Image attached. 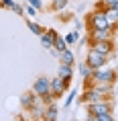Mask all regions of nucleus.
Segmentation results:
<instances>
[{
  "label": "nucleus",
  "mask_w": 118,
  "mask_h": 121,
  "mask_svg": "<svg viewBox=\"0 0 118 121\" xmlns=\"http://www.w3.org/2000/svg\"><path fill=\"white\" fill-rule=\"evenodd\" d=\"M116 78H118V74H116L114 68L102 66V68L92 70V84H114Z\"/></svg>",
  "instance_id": "obj_1"
},
{
  "label": "nucleus",
  "mask_w": 118,
  "mask_h": 121,
  "mask_svg": "<svg viewBox=\"0 0 118 121\" xmlns=\"http://www.w3.org/2000/svg\"><path fill=\"white\" fill-rule=\"evenodd\" d=\"M88 109V119L94 121V117L100 113H108V111H112L114 109V103H112V99H100V101H94V103H88L86 105Z\"/></svg>",
  "instance_id": "obj_2"
},
{
  "label": "nucleus",
  "mask_w": 118,
  "mask_h": 121,
  "mask_svg": "<svg viewBox=\"0 0 118 121\" xmlns=\"http://www.w3.org/2000/svg\"><path fill=\"white\" fill-rule=\"evenodd\" d=\"M86 25H88V29H110V23H108V19H106L104 10H100V8L88 14Z\"/></svg>",
  "instance_id": "obj_3"
},
{
  "label": "nucleus",
  "mask_w": 118,
  "mask_h": 121,
  "mask_svg": "<svg viewBox=\"0 0 118 121\" xmlns=\"http://www.w3.org/2000/svg\"><path fill=\"white\" fill-rule=\"evenodd\" d=\"M69 82H71V80H65V78H61L59 74H57L55 78H51V95H53L55 101L65 95V88L69 86Z\"/></svg>",
  "instance_id": "obj_4"
},
{
  "label": "nucleus",
  "mask_w": 118,
  "mask_h": 121,
  "mask_svg": "<svg viewBox=\"0 0 118 121\" xmlns=\"http://www.w3.org/2000/svg\"><path fill=\"white\" fill-rule=\"evenodd\" d=\"M86 64L92 68V70H96V68H102V66H106L108 64V57L106 56H102V53H98L96 49H88V53H86Z\"/></svg>",
  "instance_id": "obj_5"
},
{
  "label": "nucleus",
  "mask_w": 118,
  "mask_h": 121,
  "mask_svg": "<svg viewBox=\"0 0 118 121\" xmlns=\"http://www.w3.org/2000/svg\"><path fill=\"white\" fill-rule=\"evenodd\" d=\"M114 37V29H90L88 31V41L94 43V41H104V39H112Z\"/></svg>",
  "instance_id": "obj_6"
},
{
  "label": "nucleus",
  "mask_w": 118,
  "mask_h": 121,
  "mask_svg": "<svg viewBox=\"0 0 118 121\" xmlns=\"http://www.w3.org/2000/svg\"><path fill=\"white\" fill-rule=\"evenodd\" d=\"M90 47H92V49H96L98 53H102V56H106V57H110L112 53H114V43H112V39L94 41V43H90Z\"/></svg>",
  "instance_id": "obj_7"
},
{
  "label": "nucleus",
  "mask_w": 118,
  "mask_h": 121,
  "mask_svg": "<svg viewBox=\"0 0 118 121\" xmlns=\"http://www.w3.org/2000/svg\"><path fill=\"white\" fill-rule=\"evenodd\" d=\"M33 92H35L37 96L51 92V78H47V76L37 78V80H35V84H33Z\"/></svg>",
  "instance_id": "obj_8"
},
{
  "label": "nucleus",
  "mask_w": 118,
  "mask_h": 121,
  "mask_svg": "<svg viewBox=\"0 0 118 121\" xmlns=\"http://www.w3.org/2000/svg\"><path fill=\"white\" fill-rule=\"evenodd\" d=\"M37 101H39V96L35 95L33 90H29V92H25V95H20V107L25 109V111H29Z\"/></svg>",
  "instance_id": "obj_9"
},
{
  "label": "nucleus",
  "mask_w": 118,
  "mask_h": 121,
  "mask_svg": "<svg viewBox=\"0 0 118 121\" xmlns=\"http://www.w3.org/2000/svg\"><path fill=\"white\" fill-rule=\"evenodd\" d=\"M55 35H57V31H47L45 29L43 31V35H39V39H41V45H43L45 49H51L53 47V41H55Z\"/></svg>",
  "instance_id": "obj_10"
},
{
  "label": "nucleus",
  "mask_w": 118,
  "mask_h": 121,
  "mask_svg": "<svg viewBox=\"0 0 118 121\" xmlns=\"http://www.w3.org/2000/svg\"><path fill=\"white\" fill-rule=\"evenodd\" d=\"M57 117H59V109H57L55 101L49 103V105H45V115H43V119H45V121H55Z\"/></svg>",
  "instance_id": "obj_11"
},
{
  "label": "nucleus",
  "mask_w": 118,
  "mask_h": 121,
  "mask_svg": "<svg viewBox=\"0 0 118 121\" xmlns=\"http://www.w3.org/2000/svg\"><path fill=\"white\" fill-rule=\"evenodd\" d=\"M0 8L12 10V13H16V14H25V8L20 6L19 2H14V0H0Z\"/></svg>",
  "instance_id": "obj_12"
},
{
  "label": "nucleus",
  "mask_w": 118,
  "mask_h": 121,
  "mask_svg": "<svg viewBox=\"0 0 118 121\" xmlns=\"http://www.w3.org/2000/svg\"><path fill=\"white\" fill-rule=\"evenodd\" d=\"M59 62L61 64H69V66H73L75 64V56H73V51L69 49H63V51H59Z\"/></svg>",
  "instance_id": "obj_13"
},
{
  "label": "nucleus",
  "mask_w": 118,
  "mask_h": 121,
  "mask_svg": "<svg viewBox=\"0 0 118 121\" xmlns=\"http://www.w3.org/2000/svg\"><path fill=\"white\" fill-rule=\"evenodd\" d=\"M57 74H59L61 78H65V80H71V76H73V66H69V64H59Z\"/></svg>",
  "instance_id": "obj_14"
},
{
  "label": "nucleus",
  "mask_w": 118,
  "mask_h": 121,
  "mask_svg": "<svg viewBox=\"0 0 118 121\" xmlns=\"http://www.w3.org/2000/svg\"><path fill=\"white\" fill-rule=\"evenodd\" d=\"M77 70H80L81 78H84V80H86L88 84H92V68H90V66H88L86 62H84V64H80V66H77Z\"/></svg>",
  "instance_id": "obj_15"
},
{
  "label": "nucleus",
  "mask_w": 118,
  "mask_h": 121,
  "mask_svg": "<svg viewBox=\"0 0 118 121\" xmlns=\"http://www.w3.org/2000/svg\"><path fill=\"white\" fill-rule=\"evenodd\" d=\"M27 27H29V29L33 31V35H37V37H39V35H43V31H45L39 23H35V21H31V19L27 21Z\"/></svg>",
  "instance_id": "obj_16"
},
{
  "label": "nucleus",
  "mask_w": 118,
  "mask_h": 121,
  "mask_svg": "<svg viewBox=\"0 0 118 121\" xmlns=\"http://www.w3.org/2000/svg\"><path fill=\"white\" fill-rule=\"evenodd\" d=\"M53 47H55L57 51H63V49H67V41H65V37H61V35H55Z\"/></svg>",
  "instance_id": "obj_17"
},
{
  "label": "nucleus",
  "mask_w": 118,
  "mask_h": 121,
  "mask_svg": "<svg viewBox=\"0 0 118 121\" xmlns=\"http://www.w3.org/2000/svg\"><path fill=\"white\" fill-rule=\"evenodd\" d=\"M65 6H67V0H53L51 2V10L53 13H61V10H65Z\"/></svg>",
  "instance_id": "obj_18"
},
{
  "label": "nucleus",
  "mask_w": 118,
  "mask_h": 121,
  "mask_svg": "<svg viewBox=\"0 0 118 121\" xmlns=\"http://www.w3.org/2000/svg\"><path fill=\"white\" fill-rule=\"evenodd\" d=\"M94 121H114V113L112 111H108V113H100L94 117Z\"/></svg>",
  "instance_id": "obj_19"
},
{
  "label": "nucleus",
  "mask_w": 118,
  "mask_h": 121,
  "mask_svg": "<svg viewBox=\"0 0 118 121\" xmlns=\"http://www.w3.org/2000/svg\"><path fill=\"white\" fill-rule=\"evenodd\" d=\"M77 39H80V31H71V33H67V35H65V41H67V45L75 43Z\"/></svg>",
  "instance_id": "obj_20"
},
{
  "label": "nucleus",
  "mask_w": 118,
  "mask_h": 121,
  "mask_svg": "<svg viewBox=\"0 0 118 121\" xmlns=\"http://www.w3.org/2000/svg\"><path fill=\"white\" fill-rule=\"evenodd\" d=\"M114 4H118V0H100L98 8H100V10H104V8H110V6H114Z\"/></svg>",
  "instance_id": "obj_21"
},
{
  "label": "nucleus",
  "mask_w": 118,
  "mask_h": 121,
  "mask_svg": "<svg viewBox=\"0 0 118 121\" xmlns=\"http://www.w3.org/2000/svg\"><path fill=\"white\" fill-rule=\"evenodd\" d=\"M75 96H77V90H71V92H69V95H67V99H65V107H71V103H73L75 101Z\"/></svg>",
  "instance_id": "obj_22"
},
{
  "label": "nucleus",
  "mask_w": 118,
  "mask_h": 121,
  "mask_svg": "<svg viewBox=\"0 0 118 121\" xmlns=\"http://www.w3.org/2000/svg\"><path fill=\"white\" fill-rule=\"evenodd\" d=\"M25 13L29 14V17H33V19H35V17H37V13H39V10H37V8H35V6H31V4H29V6L25 8Z\"/></svg>",
  "instance_id": "obj_23"
},
{
  "label": "nucleus",
  "mask_w": 118,
  "mask_h": 121,
  "mask_svg": "<svg viewBox=\"0 0 118 121\" xmlns=\"http://www.w3.org/2000/svg\"><path fill=\"white\" fill-rule=\"evenodd\" d=\"M27 2H29L31 6H35L37 10H41V8H43V2H41V0H27Z\"/></svg>",
  "instance_id": "obj_24"
},
{
  "label": "nucleus",
  "mask_w": 118,
  "mask_h": 121,
  "mask_svg": "<svg viewBox=\"0 0 118 121\" xmlns=\"http://www.w3.org/2000/svg\"><path fill=\"white\" fill-rule=\"evenodd\" d=\"M73 25H75V29H81V23H80V19H75V21H73Z\"/></svg>",
  "instance_id": "obj_25"
},
{
  "label": "nucleus",
  "mask_w": 118,
  "mask_h": 121,
  "mask_svg": "<svg viewBox=\"0 0 118 121\" xmlns=\"http://www.w3.org/2000/svg\"><path fill=\"white\" fill-rule=\"evenodd\" d=\"M59 19H61V21H69V19H71V17H69V14L65 13V14H61V17H59Z\"/></svg>",
  "instance_id": "obj_26"
}]
</instances>
